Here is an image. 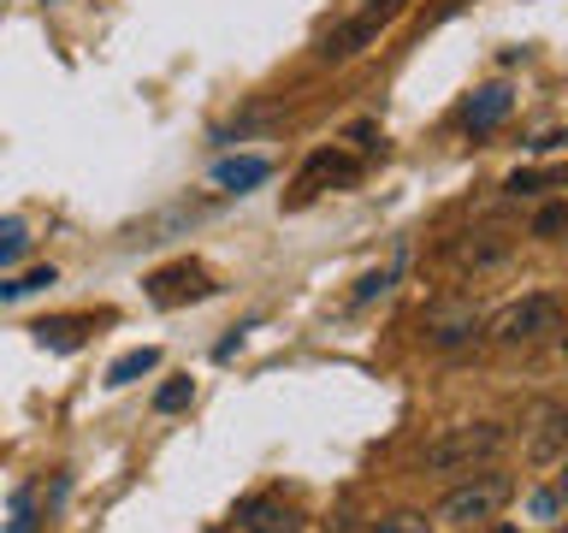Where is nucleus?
Returning <instances> with one entry per match:
<instances>
[{
  "instance_id": "16",
  "label": "nucleus",
  "mask_w": 568,
  "mask_h": 533,
  "mask_svg": "<svg viewBox=\"0 0 568 533\" xmlns=\"http://www.w3.org/2000/svg\"><path fill=\"white\" fill-rule=\"evenodd\" d=\"M53 279H60L53 266H36V273H24V279H7V284H0V302H18V296L42 291V284H53Z\"/></svg>"
},
{
  "instance_id": "3",
  "label": "nucleus",
  "mask_w": 568,
  "mask_h": 533,
  "mask_svg": "<svg viewBox=\"0 0 568 533\" xmlns=\"http://www.w3.org/2000/svg\"><path fill=\"white\" fill-rule=\"evenodd\" d=\"M509 497H515V480L509 474H474V480H462L456 492H444L438 522H450V527H486V522L504 515Z\"/></svg>"
},
{
  "instance_id": "11",
  "label": "nucleus",
  "mask_w": 568,
  "mask_h": 533,
  "mask_svg": "<svg viewBox=\"0 0 568 533\" xmlns=\"http://www.w3.org/2000/svg\"><path fill=\"white\" fill-rule=\"evenodd\" d=\"M562 439H568L562 409H545L539 426H532V439H527V456L539 462V469H557V462H562Z\"/></svg>"
},
{
  "instance_id": "12",
  "label": "nucleus",
  "mask_w": 568,
  "mask_h": 533,
  "mask_svg": "<svg viewBox=\"0 0 568 533\" xmlns=\"http://www.w3.org/2000/svg\"><path fill=\"white\" fill-rule=\"evenodd\" d=\"M36 344H42V350H60V355H71V350H78L83 344V320L78 314H53V320H36Z\"/></svg>"
},
{
  "instance_id": "10",
  "label": "nucleus",
  "mask_w": 568,
  "mask_h": 533,
  "mask_svg": "<svg viewBox=\"0 0 568 533\" xmlns=\"http://www.w3.org/2000/svg\"><path fill=\"white\" fill-rule=\"evenodd\" d=\"M237 522H243V533H302V515L273 504V497H248L237 510Z\"/></svg>"
},
{
  "instance_id": "5",
  "label": "nucleus",
  "mask_w": 568,
  "mask_h": 533,
  "mask_svg": "<svg viewBox=\"0 0 568 533\" xmlns=\"http://www.w3.org/2000/svg\"><path fill=\"white\" fill-rule=\"evenodd\" d=\"M142 291H149L154 309H184V302H207L220 284L207 279L202 261H172V266H154V273L142 279Z\"/></svg>"
},
{
  "instance_id": "25",
  "label": "nucleus",
  "mask_w": 568,
  "mask_h": 533,
  "mask_svg": "<svg viewBox=\"0 0 568 533\" xmlns=\"http://www.w3.org/2000/svg\"><path fill=\"white\" fill-rule=\"evenodd\" d=\"M462 533H474V527H462Z\"/></svg>"
},
{
  "instance_id": "19",
  "label": "nucleus",
  "mask_w": 568,
  "mask_h": 533,
  "mask_svg": "<svg viewBox=\"0 0 568 533\" xmlns=\"http://www.w3.org/2000/svg\"><path fill=\"white\" fill-rule=\"evenodd\" d=\"M190 398H195V385L190 380H172V385L154 391V409H160V415H172V409H190Z\"/></svg>"
},
{
  "instance_id": "17",
  "label": "nucleus",
  "mask_w": 568,
  "mask_h": 533,
  "mask_svg": "<svg viewBox=\"0 0 568 533\" xmlns=\"http://www.w3.org/2000/svg\"><path fill=\"white\" fill-rule=\"evenodd\" d=\"M367 533H433V522L415 515V510H397V515H385V522H373Z\"/></svg>"
},
{
  "instance_id": "9",
  "label": "nucleus",
  "mask_w": 568,
  "mask_h": 533,
  "mask_svg": "<svg viewBox=\"0 0 568 533\" xmlns=\"http://www.w3.org/2000/svg\"><path fill=\"white\" fill-rule=\"evenodd\" d=\"M266 178H273V160L266 154H237V160H220V167H213V184L225 195H243V190L266 184Z\"/></svg>"
},
{
  "instance_id": "14",
  "label": "nucleus",
  "mask_w": 568,
  "mask_h": 533,
  "mask_svg": "<svg viewBox=\"0 0 568 533\" xmlns=\"http://www.w3.org/2000/svg\"><path fill=\"white\" fill-rule=\"evenodd\" d=\"M557 184H562V167H545V172L521 167V172H509V178H504V190H509V195H539V190H557Z\"/></svg>"
},
{
  "instance_id": "21",
  "label": "nucleus",
  "mask_w": 568,
  "mask_h": 533,
  "mask_svg": "<svg viewBox=\"0 0 568 533\" xmlns=\"http://www.w3.org/2000/svg\"><path fill=\"white\" fill-rule=\"evenodd\" d=\"M7 533H36V497L30 492H12V527Z\"/></svg>"
},
{
  "instance_id": "4",
  "label": "nucleus",
  "mask_w": 568,
  "mask_h": 533,
  "mask_svg": "<svg viewBox=\"0 0 568 533\" xmlns=\"http://www.w3.org/2000/svg\"><path fill=\"white\" fill-rule=\"evenodd\" d=\"M403 7H408V0H373V7H362V12L349 18V24H337V30L320 36L314 60H320V66H344V60H355L362 48L379 42V30L390 24V18H397Z\"/></svg>"
},
{
  "instance_id": "20",
  "label": "nucleus",
  "mask_w": 568,
  "mask_h": 533,
  "mask_svg": "<svg viewBox=\"0 0 568 533\" xmlns=\"http://www.w3.org/2000/svg\"><path fill=\"white\" fill-rule=\"evenodd\" d=\"M397 266H403V261H390V266H379V273H367L362 284H355V302H373V296H385V291H390V279H397Z\"/></svg>"
},
{
  "instance_id": "13",
  "label": "nucleus",
  "mask_w": 568,
  "mask_h": 533,
  "mask_svg": "<svg viewBox=\"0 0 568 533\" xmlns=\"http://www.w3.org/2000/svg\"><path fill=\"white\" fill-rule=\"evenodd\" d=\"M154 368H160V350H154V344H142V350H124L119 362L106 368V385L119 391V385H131V380H142V373H154Z\"/></svg>"
},
{
  "instance_id": "8",
  "label": "nucleus",
  "mask_w": 568,
  "mask_h": 533,
  "mask_svg": "<svg viewBox=\"0 0 568 533\" xmlns=\"http://www.w3.org/2000/svg\"><path fill=\"white\" fill-rule=\"evenodd\" d=\"M479 320L474 309H433L426 314V344H438V350H462V344H474L479 338Z\"/></svg>"
},
{
  "instance_id": "26",
  "label": "nucleus",
  "mask_w": 568,
  "mask_h": 533,
  "mask_svg": "<svg viewBox=\"0 0 568 533\" xmlns=\"http://www.w3.org/2000/svg\"><path fill=\"white\" fill-rule=\"evenodd\" d=\"M504 533H515V527H504Z\"/></svg>"
},
{
  "instance_id": "6",
  "label": "nucleus",
  "mask_w": 568,
  "mask_h": 533,
  "mask_svg": "<svg viewBox=\"0 0 568 533\" xmlns=\"http://www.w3.org/2000/svg\"><path fill=\"white\" fill-rule=\"evenodd\" d=\"M362 178V160L355 154H337V149H320V154H308L302 160V172H296V190H291V208H302V202H314L320 190H344V184H355Z\"/></svg>"
},
{
  "instance_id": "22",
  "label": "nucleus",
  "mask_w": 568,
  "mask_h": 533,
  "mask_svg": "<svg viewBox=\"0 0 568 533\" xmlns=\"http://www.w3.org/2000/svg\"><path fill=\"white\" fill-rule=\"evenodd\" d=\"M349 142H355L362 154H367V149H379V124H373V119H355V124H349Z\"/></svg>"
},
{
  "instance_id": "24",
  "label": "nucleus",
  "mask_w": 568,
  "mask_h": 533,
  "mask_svg": "<svg viewBox=\"0 0 568 533\" xmlns=\"http://www.w3.org/2000/svg\"><path fill=\"white\" fill-rule=\"evenodd\" d=\"M562 142H568V137H562V131H545V137H539V142H532V149H539V154H557V149H562Z\"/></svg>"
},
{
  "instance_id": "18",
  "label": "nucleus",
  "mask_w": 568,
  "mask_h": 533,
  "mask_svg": "<svg viewBox=\"0 0 568 533\" xmlns=\"http://www.w3.org/2000/svg\"><path fill=\"white\" fill-rule=\"evenodd\" d=\"M562 225H568V208H562V202H550V208H539V220H532V238L557 243V238H562Z\"/></svg>"
},
{
  "instance_id": "23",
  "label": "nucleus",
  "mask_w": 568,
  "mask_h": 533,
  "mask_svg": "<svg viewBox=\"0 0 568 533\" xmlns=\"http://www.w3.org/2000/svg\"><path fill=\"white\" fill-rule=\"evenodd\" d=\"M557 492H532V515H539V522H557Z\"/></svg>"
},
{
  "instance_id": "2",
  "label": "nucleus",
  "mask_w": 568,
  "mask_h": 533,
  "mask_svg": "<svg viewBox=\"0 0 568 533\" xmlns=\"http://www.w3.org/2000/svg\"><path fill=\"white\" fill-rule=\"evenodd\" d=\"M491 338V344L504 350H532V344H550V338L562 332V296L557 291H532L521 302H504L486 326H479Z\"/></svg>"
},
{
  "instance_id": "15",
  "label": "nucleus",
  "mask_w": 568,
  "mask_h": 533,
  "mask_svg": "<svg viewBox=\"0 0 568 533\" xmlns=\"http://www.w3.org/2000/svg\"><path fill=\"white\" fill-rule=\"evenodd\" d=\"M30 249V225L24 220H0V266H12Z\"/></svg>"
},
{
  "instance_id": "1",
  "label": "nucleus",
  "mask_w": 568,
  "mask_h": 533,
  "mask_svg": "<svg viewBox=\"0 0 568 533\" xmlns=\"http://www.w3.org/2000/svg\"><path fill=\"white\" fill-rule=\"evenodd\" d=\"M509 444V433L497 421H474V426H450V433L426 439L420 444V474H468V469H486V462Z\"/></svg>"
},
{
  "instance_id": "7",
  "label": "nucleus",
  "mask_w": 568,
  "mask_h": 533,
  "mask_svg": "<svg viewBox=\"0 0 568 533\" xmlns=\"http://www.w3.org/2000/svg\"><path fill=\"white\" fill-rule=\"evenodd\" d=\"M509 113H515V89L509 83H486V89H474V95L462 101L456 119H462V131H468V137H491Z\"/></svg>"
}]
</instances>
